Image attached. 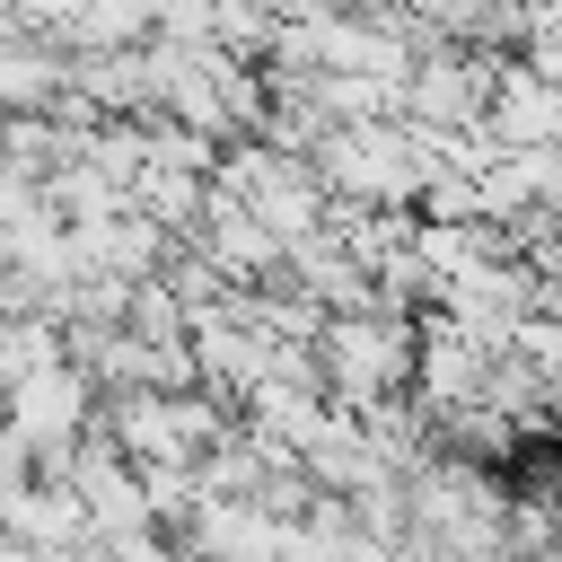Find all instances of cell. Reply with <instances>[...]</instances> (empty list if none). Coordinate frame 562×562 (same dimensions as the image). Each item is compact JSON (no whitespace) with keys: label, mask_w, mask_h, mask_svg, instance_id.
I'll return each instance as SVG.
<instances>
[{"label":"cell","mask_w":562,"mask_h":562,"mask_svg":"<svg viewBox=\"0 0 562 562\" xmlns=\"http://www.w3.org/2000/svg\"><path fill=\"white\" fill-rule=\"evenodd\" d=\"M404 378H413L404 334H386V325H334V386H342L351 404H378V395L404 386Z\"/></svg>","instance_id":"obj_2"},{"label":"cell","mask_w":562,"mask_h":562,"mask_svg":"<svg viewBox=\"0 0 562 562\" xmlns=\"http://www.w3.org/2000/svg\"><path fill=\"white\" fill-rule=\"evenodd\" d=\"M79 413H88V378L70 369V360H35L18 386H9V404H0V422L44 457V465H61L70 474V457H79Z\"/></svg>","instance_id":"obj_1"},{"label":"cell","mask_w":562,"mask_h":562,"mask_svg":"<svg viewBox=\"0 0 562 562\" xmlns=\"http://www.w3.org/2000/svg\"><path fill=\"white\" fill-rule=\"evenodd\" d=\"M44 351H53V342H44L35 325H0V404H9V386H18V378L44 360Z\"/></svg>","instance_id":"obj_3"}]
</instances>
